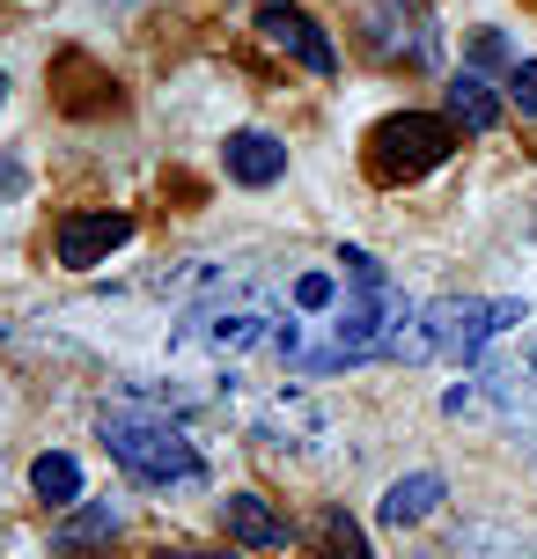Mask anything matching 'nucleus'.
<instances>
[{
  "label": "nucleus",
  "instance_id": "nucleus-1",
  "mask_svg": "<svg viewBox=\"0 0 537 559\" xmlns=\"http://www.w3.org/2000/svg\"><path fill=\"white\" fill-rule=\"evenodd\" d=\"M96 442L111 449V464L147 493H184L206 486V456L192 449V435L170 413H141V405H104L96 413Z\"/></svg>",
  "mask_w": 537,
  "mask_h": 559
},
{
  "label": "nucleus",
  "instance_id": "nucleus-2",
  "mask_svg": "<svg viewBox=\"0 0 537 559\" xmlns=\"http://www.w3.org/2000/svg\"><path fill=\"white\" fill-rule=\"evenodd\" d=\"M456 118H434V111H391L375 133H368V169L383 185H413L427 169H442L456 155Z\"/></svg>",
  "mask_w": 537,
  "mask_h": 559
},
{
  "label": "nucleus",
  "instance_id": "nucleus-3",
  "mask_svg": "<svg viewBox=\"0 0 537 559\" xmlns=\"http://www.w3.org/2000/svg\"><path fill=\"white\" fill-rule=\"evenodd\" d=\"M258 37L273 45V52H287L302 74H317V82H332L339 74V52H332V37L317 29V15H302L295 0H258Z\"/></svg>",
  "mask_w": 537,
  "mask_h": 559
},
{
  "label": "nucleus",
  "instance_id": "nucleus-4",
  "mask_svg": "<svg viewBox=\"0 0 537 559\" xmlns=\"http://www.w3.org/2000/svg\"><path fill=\"white\" fill-rule=\"evenodd\" d=\"M133 243V214H111V206H96V214H59L52 228V258L67 273H88V265H104L111 251Z\"/></svg>",
  "mask_w": 537,
  "mask_h": 559
},
{
  "label": "nucleus",
  "instance_id": "nucleus-5",
  "mask_svg": "<svg viewBox=\"0 0 537 559\" xmlns=\"http://www.w3.org/2000/svg\"><path fill=\"white\" fill-rule=\"evenodd\" d=\"M222 169L236 177V185L265 192V185H281V177H287V140L265 133V126H243V133L222 140Z\"/></svg>",
  "mask_w": 537,
  "mask_h": 559
},
{
  "label": "nucleus",
  "instance_id": "nucleus-6",
  "mask_svg": "<svg viewBox=\"0 0 537 559\" xmlns=\"http://www.w3.org/2000/svg\"><path fill=\"white\" fill-rule=\"evenodd\" d=\"M222 523H228V537H236L243 552H287V545H295L287 515H281L273 501H258V493H228Z\"/></svg>",
  "mask_w": 537,
  "mask_h": 559
},
{
  "label": "nucleus",
  "instance_id": "nucleus-7",
  "mask_svg": "<svg viewBox=\"0 0 537 559\" xmlns=\"http://www.w3.org/2000/svg\"><path fill=\"white\" fill-rule=\"evenodd\" d=\"M501 111H509V96L486 82V74H472V67H464V74H450V118L464 126V133H493V126H501Z\"/></svg>",
  "mask_w": 537,
  "mask_h": 559
},
{
  "label": "nucleus",
  "instance_id": "nucleus-8",
  "mask_svg": "<svg viewBox=\"0 0 537 559\" xmlns=\"http://www.w3.org/2000/svg\"><path fill=\"white\" fill-rule=\"evenodd\" d=\"M29 493H37V508H52V515H74L82 508V464L67 449H45L29 464Z\"/></svg>",
  "mask_w": 537,
  "mask_h": 559
},
{
  "label": "nucleus",
  "instance_id": "nucleus-9",
  "mask_svg": "<svg viewBox=\"0 0 537 559\" xmlns=\"http://www.w3.org/2000/svg\"><path fill=\"white\" fill-rule=\"evenodd\" d=\"M442 501H450V478H442V472H405L391 493H383V523H391V531H405V523L434 515Z\"/></svg>",
  "mask_w": 537,
  "mask_h": 559
},
{
  "label": "nucleus",
  "instance_id": "nucleus-10",
  "mask_svg": "<svg viewBox=\"0 0 537 559\" xmlns=\"http://www.w3.org/2000/svg\"><path fill=\"white\" fill-rule=\"evenodd\" d=\"M111 531H118V508L111 501H82V508H74V523H67L52 545H59V552H96Z\"/></svg>",
  "mask_w": 537,
  "mask_h": 559
},
{
  "label": "nucleus",
  "instance_id": "nucleus-11",
  "mask_svg": "<svg viewBox=\"0 0 537 559\" xmlns=\"http://www.w3.org/2000/svg\"><path fill=\"white\" fill-rule=\"evenodd\" d=\"M317 559H375V552H368L361 523H354L346 508H324V515H317Z\"/></svg>",
  "mask_w": 537,
  "mask_h": 559
},
{
  "label": "nucleus",
  "instance_id": "nucleus-12",
  "mask_svg": "<svg viewBox=\"0 0 537 559\" xmlns=\"http://www.w3.org/2000/svg\"><path fill=\"white\" fill-rule=\"evenodd\" d=\"M295 302H302V317H332V309H339V280L332 273H302L295 280Z\"/></svg>",
  "mask_w": 537,
  "mask_h": 559
},
{
  "label": "nucleus",
  "instance_id": "nucleus-13",
  "mask_svg": "<svg viewBox=\"0 0 537 559\" xmlns=\"http://www.w3.org/2000/svg\"><path fill=\"white\" fill-rule=\"evenodd\" d=\"M509 104L523 118H537V59H515L509 67Z\"/></svg>",
  "mask_w": 537,
  "mask_h": 559
},
{
  "label": "nucleus",
  "instance_id": "nucleus-14",
  "mask_svg": "<svg viewBox=\"0 0 537 559\" xmlns=\"http://www.w3.org/2000/svg\"><path fill=\"white\" fill-rule=\"evenodd\" d=\"M464 52L479 59V67H515V59H509V37H501V29H472V45H464ZM479 67H472V74H479Z\"/></svg>",
  "mask_w": 537,
  "mask_h": 559
},
{
  "label": "nucleus",
  "instance_id": "nucleus-15",
  "mask_svg": "<svg viewBox=\"0 0 537 559\" xmlns=\"http://www.w3.org/2000/svg\"><path fill=\"white\" fill-rule=\"evenodd\" d=\"M15 192H23V169H15V163H0V199H15Z\"/></svg>",
  "mask_w": 537,
  "mask_h": 559
},
{
  "label": "nucleus",
  "instance_id": "nucleus-16",
  "mask_svg": "<svg viewBox=\"0 0 537 559\" xmlns=\"http://www.w3.org/2000/svg\"><path fill=\"white\" fill-rule=\"evenodd\" d=\"M192 559H243V552H192Z\"/></svg>",
  "mask_w": 537,
  "mask_h": 559
},
{
  "label": "nucleus",
  "instance_id": "nucleus-17",
  "mask_svg": "<svg viewBox=\"0 0 537 559\" xmlns=\"http://www.w3.org/2000/svg\"><path fill=\"white\" fill-rule=\"evenodd\" d=\"M163 559H192V552H163Z\"/></svg>",
  "mask_w": 537,
  "mask_h": 559
},
{
  "label": "nucleus",
  "instance_id": "nucleus-18",
  "mask_svg": "<svg viewBox=\"0 0 537 559\" xmlns=\"http://www.w3.org/2000/svg\"><path fill=\"white\" fill-rule=\"evenodd\" d=\"M0 96H8V82H0Z\"/></svg>",
  "mask_w": 537,
  "mask_h": 559
}]
</instances>
